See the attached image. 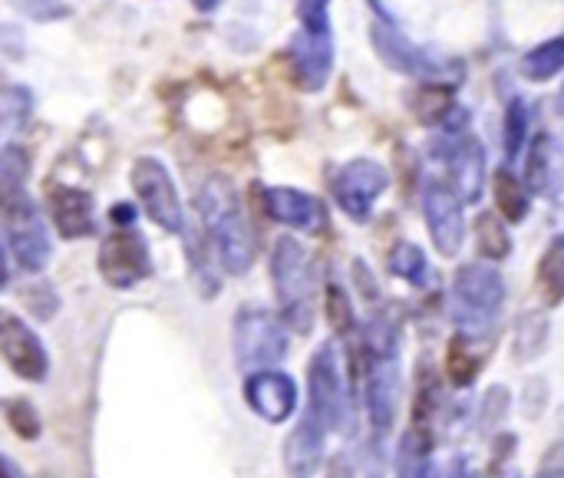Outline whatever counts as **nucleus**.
<instances>
[{"mask_svg":"<svg viewBox=\"0 0 564 478\" xmlns=\"http://www.w3.org/2000/svg\"><path fill=\"white\" fill-rule=\"evenodd\" d=\"M271 281H274V294L281 304V317L284 324H291L297 334H307L314 327V264H311V251L284 235L274 245L271 254Z\"/></svg>","mask_w":564,"mask_h":478,"instance_id":"obj_3","label":"nucleus"},{"mask_svg":"<svg viewBox=\"0 0 564 478\" xmlns=\"http://www.w3.org/2000/svg\"><path fill=\"white\" fill-rule=\"evenodd\" d=\"M288 330L284 324L264 311V307H241L231 324V354L238 370L261 373V370H278V363L288 357Z\"/></svg>","mask_w":564,"mask_h":478,"instance_id":"obj_5","label":"nucleus"},{"mask_svg":"<svg viewBox=\"0 0 564 478\" xmlns=\"http://www.w3.org/2000/svg\"><path fill=\"white\" fill-rule=\"evenodd\" d=\"M3 478H26V476H23V472H20V466L7 456V459H3Z\"/></svg>","mask_w":564,"mask_h":478,"instance_id":"obj_38","label":"nucleus"},{"mask_svg":"<svg viewBox=\"0 0 564 478\" xmlns=\"http://www.w3.org/2000/svg\"><path fill=\"white\" fill-rule=\"evenodd\" d=\"M307 413H314L330 433L350 436L357 430L347 377L334 344H324L307 367Z\"/></svg>","mask_w":564,"mask_h":478,"instance_id":"obj_4","label":"nucleus"},{"mask_svg":"<svg viewBox=\"0 0 564 478\" xmlns=\"http://www.w3.org/2000/svg\"><path fill=\"white\" fill-rule=\"evenodd\" d=\"M0 354L7 360V367L26 383H43L50 373V357H46L40 337L17 314L0 317Z\"/></svg>","mask_w":564,"mask_h":478,"instance_id":"obj_12","label":"nucleus"},{"mask_svg":"<svg viewBox=\"0 0 564 478\" xmlns=\"http://www.w3.org/2000/svg\"><path fill=\"white\" fill-rule=\"evenodd\" d=\"M330 66H334V43L330 33H311V30H297L291 36V73L294 83L307 93H317L327 86L330 79Z\"/></svg>","mask_w":564,"mask_h":478,"instance_id":"obj_17","label":"nucleus"},{"mask_svg":"<svg viewBox=\"0 0 564 478\" xmlns=\"http://www.w3.org/2000/svg\"><path fill=\"white\" fill-rule=\"evenodd\" d=\"M373 46L380 53V59L406 76H416L423 83H446L449 79V63L430 56L426 50H420L416 43H410L403 33H393L387 26H373Z\"/></svg>","mask_w":564,"mask_h":478,"instance_id":"obj_14","label":"nucleus"},{"mask_svg":"<svg viewBox=\"0 0 564 478\" xmlns=\"http://www.w3.org/2000/svg\"><path fill=\"white\" fill-rule=\"evenodd\" d=\"M440 159L449 169V185L463 202H479L482 198V182H486V152L476 135L466 129H446L443 142L436 145Z\"/></svg>","mask_w":564,"mask_h":478,"instance_id":"obj_10","label":"nucleus"},{"mask_svg":"<svg viewBox=\"0 0 564 478\" xmlns=\"http://www.w3.org/2000/svg\"><path fill=\"white\" fill-rule=\"evenodd\" d=\"M390 188V175L380 162L373 159H354L347 165H340V172L334 175V198L344 208L347 218L354 221H370L373 205L380 202V195Z\"/></svg>","mask_w":564,"mask_h":478,"instance_id":"obj_9","label":"nucleus"},{"mask_svg":"<svg viewBox=\"0 0 564 478\" xmlns=\"http://www.w3.org/2000/svg\"><path fill=\"white\" fill-rule=\"evenodd\" d=\"M245 403L254 416L278 426L288 423L297 410V383L284 370H261L245 380Z\"/></svg>","mask_w":564,"mask_h":478,"instance_id":"obj_13","label":"nucleus"},{"mask_svg":"<svg viewBox=\"0 0 564 478\" xmlns=\"http://www.w3.org/2000/svg\"><path fill=\"white\" fill-rule=\"evenodd\" d=\"M327 436H330V430L314 413H304L297 420V426L284 439V472H288V478H314L321 472L324 453H327Z\"/></svg>","mask_w":564,"mask_h":478,"instance_id":"obj_18","label":"nucleus"},{"mask_svg":"<svg viewBox=\"0 0 564 478\" xmlns=\"http://www.w3.org/2000/svg\"><path fill=\"white\" fill-rule=\"evenodd\" d=\"M99 274L116 291H132L152 274V254L135 228H119L99 245Z\"/></svg>","mask_w":564,"mask_h":478,"instance_id":"obj_8","label":"nucleus"},{"mask_svg":"<svg viewBox=\"0 0 564 478\" xmlns=\"http://www.w3.org/2000/svg\"><path fill=\"white\" fill-rule=\"evenodd\" d=\"M46 211L50 221L56 228L59 238L76 241L96 231V208H93V195L63 182H46Z\"/></svg>","mask_w":564,"mask_h":478,"instance_id":"obj_15","label":"nucleus"},{"mask_svg":"<svg viewBox=\"0 0 564 478\" xmlns=\"http://www.w3.org/2000/svg\"><path fill=\"white\" fill-rule=\"evenodd\" d=\"M3 410H7V420H10V426H13V433L20 439H36L40 436V416L26 400H7Z\"/></svg>","mask_w":564,"mask_h":478,"instance_id":"obj_30","label":"nucleus"},{"mask_svg":"<svg viewBox=\"0 0 564 478\" xmlns=\"http://www.w3.org/2000/svg\"><path fill=\"white\" fill-rule=\"evenodd\" d=\"M476 241H479V251H482L486 261H502L512 251V238H509L502 218L492 215V211L479 215V221H476Z\"/></svg>","mask_w":564,"mask_h":478,"instance_id":"obj_25","label":"nucleus"},{"mask_svg":"<svg viewBox=\"0 0 564 478\" xmlns=\"http://www.w3.org/2000/svg\"><path fill=\"white\" fill-rule=\"evenodd\" d=\"M502 304H506V281L496 264L473 261L456 271L449 287V314L463 337L469 340L486 337L496 327Z\"/></svg>","mask_w":564,"mask_h":478,"instance_id":"obj_2","label":"nucleus"},{"mask_svg":"<svg viewBox=\"0 0 564 478\" xmlns=\"http://www.w3.org/2000/svg\"><path fill=\"white\" fill-rule=\"evenodd\" d=\"M264 205H268V215L274 221L288 225L291 231H321L327 221L321 198H314L301 188H284V185L264 188Z\"/></svg>","mask_w":564,"mask_h":478,"instance_id":"obj_19","label":"nucleus"},{"mask_svg":"<svg viewBox=\"0 0 564 478\" xmlns=\"http://www.w3.org/2000/svg\"><path fill=\"white\" fill-rule=\"evenodd\" d=\"M529 106L525 99H512L509 109H506V119H502V135H506V155L509 159H519L522 145L529 142Z\"/></svg>","mask_w":564,"mask_h":478,"instance_id":"obj_26","label":"nucleus"},{"mask_svg":"<svg viewBox=\"0 0 564 478\" xmlns=\"http://www.w3.org/2000/svg\"><path fill=\"white\" fill-rule=\"evenodd\" d=\"M192 3H195L198 10H215V7H218V0H192Z\"/></svg>","mask_w":564,"mask_h":478,"instance_id":"obj_39","label":"nucleus"},{"mask_svg":"<svg viewBox=\"0 0 564 478\" xmlns=\"http://www.w3.org/2000/svg\"><path fill=\"white\" fill-rule=\"evenodd\" d=\"M327 478H357V466H354V459L350 456H337L334 463H330V472Z\"/></svg>","mask_w":564,"mask_h":478,"instance_id":"obj_34","label":"nucleus"},{"mask_svg":"<svg viewBox=\"0 0 564 478\" xmlns=\"http://www.w3.org/2000/svg\"><path fill=\"white\" fill-rule=\"evenodd\" d=\"M406 478H440V469H436V463L420 459V463H413V466H410Z\"/></svg>","mask_w":564,"mask_h":478,"instance_id":"obj_35","label":"nucleus"},{"mask_svg":"<svg viewBox=\"0 0 564 478\" xmlns=\"http://www.w3.org/2000/svg\"><path fill=\"white\" fill-rule=\"evenodd\" d=\"M297 20H301V26L311 30V33H330L327 0H301V3H297Z\"/></svg>","mask_w":564,"mask_h":478,"instance_id":"obj_31","label":"nucleus"},{"mask_svg":"<svg viewBox=\"0 0 564 478\" xmlns=\"http://www.w3.org/2000/svg\"><path fill=\"white\" fill-rule=\"evenodd\" d=\"M564 69V33L562 36H552L545 43H539L535 50L525 53L522 59V73L532 79V83H549L555 79Z\"/></svg>","mask_w":564,"mask_h":478,"instance_id":"obj_22","label":"nucleus"},{"mask_svg":"<svg viewBox=\"0 0 564 478\" xmlns=\"http://www.w3.org/2000/svg\"><path fill=\"white\" fill-rule=\"evenodd\" d=\"M112 218H116L119 225H126V228H132L129 221H135V211H132L129 205H116V208H112Z\"/></svg>","mask_w":564,"mask_h":478,"instance_id":"obj_36","label":"nucleus"},{"mask_svg":"<svg viewBox=\"0 0 564 478\" xmlns=\"http://www.w3.org/2000/svg\"><path fill=\"white\" fill-rule=\"evenodd\" d=\"M337 304H340V291H337V287H330V307H337ZM347 314H350V311L344 307V317L337 314V317H330V321H334L337 327H340V324H350V317H347Z\"/></svg>","mask_w":564,"mask_h":478,"instance_id":"obj_37","label":"nucleus"},{"mask_svg":"<svg viewBox=\"0 0 564 478\" xmlns=\"http://www.w3.org/2000/svg\"><path fill=\"white\" fill-rule=\"evenodd\" d=\"M198 215L208 231V241L215 245L218 264L228 274H248L254 268L258 248L254 231L248 225V215L241 208L238 188L225 175H212L198 192Z\"/></svg>","mask_w":564,"mask_h":478,"instance_id":"obj_1","label":"nucleus"},{"mask_svg":"<svg viewBox=\"0 0 564 478\" xmlns=\"http://www.w3.org/2000/svg\"><path fill=\"white\" fill-rule=\"evenodd\" d=\"M423 215H426V228H430V238H433L436 251L443 258L459 254V248L466 241V215H463V198L453 192V185L426 182Z\"/></svg>","mask_w":564,"mask_h":478,"instance_id":"obj_11","label":"nucleus"},{"mask_svg":"<svg viewBox=\"0 0 564 478\" xmlns=\"http://www.w3.org/2000/svg\"><path fill=\"white\" fill-rule=\"evenodd\" d=\"M400 410V367L397 354H370L367 370V413L377 433H387Z\"/></svg>","mask_w":564,"mask_h":478,"instance_id":"obj_16","label":"nucleus"},{"mask_svg":"<svg viewBox=\"0 0 564 478\" xmlns=\"http://www.w3.org/2000/svg\"><path fill=\"white\" fill-rule=\"evenodd\" d=\"M129 182H132V192L139 198V205L145 208V215L169 235H182L185 231V208H182V198L175 192V182L169 175V169L152 159V155H142L135 159L132 172H129Z\"/></svg>","mask_w":564,"mask_h":478,"instance_id":"obj_7","label":"nucleus"},{"mask_svg":"<svg viewBox=\"0 0 564 478\" xmlns=\"http://www.w3.org/2000/svg\"><path fill=\"white\" fill-rule=\"evenodd\" d=\"M390 274L413 284V287H430L433 284V264L426 258V251L413 241H400L393 251H390Z\"/></svg>","mask_w":564,"mask_h":478,"instance_id":"obj_20","label":"nucleus"},{"mask_svg":"<svg viewBox=\"0 0 564 478\" xmlns=\"http://www.w3.org/2000/svg\"><path fill=\"white\" fill-rule=\"evenodd\" d=\"M549 169H552V139L535 135V142L529 145V162H525V188L545 192L549 188Z\"/></svg>","mask_w":564,"mask_h":478,"instance_id":"obj_27","label":"nucleus"},{"mask_svg":"<svg viewBox=\"0 0 564 478\" xmlns=\"http://www.w3.org/2000/svg\"><path fill=\"white\" fill-rule=\"evenodd\" d=\"M446 367H449V377H453L456 387H469V383L476 380V373H479V357L469 354V337L459 334V337L453 340V347H449V354H446Z\"/></svg>","mask_w":564,"mask_h":478,"instance_id":"obj_28","label":"nucleus"},{"mask_svg":"<svg viewBox=\"0 0 564 478\" xmlns=\"http://www.w3.org/2000/svg\"><path fill=\"white\" fill-rule=\"evenodd\" d=\"M535 478H564V443L562 446H555V449L545 456V463H542V469L535 472Z\"/></svg>","mask_w":564,"mask_h":478,"instance_id":"obj_33","label":"nucleus"},{"mask_svg":"<svg viewBox=\"0 0 564 478\" xmlns=\"http://www.w3.org/2000/svg\"><path fill=\"white\" fill-rule=\"evenodd\" d=\"M3 241L7 254L23 268L26 274H36L50 261V235L40 218V208L30 202L26 192L3 195Z\"/></svg>","mask_w":564,"mask_h":478,"instance_id":"obj_6","label":"nucleus"},{"mask_svg":"<svg viewBox=\"0 0 564 478\" xmlns=\"http://www.w3.org/2000/svg\"><path fill=\"white\" fill-rule=\"evenodd\" d=\"M413 106H416V116L423 122H446L453 116V86L446 83H426L416 96H413Z\"/></svg>","mask_w":564,"mask_h":478,"instance_id":"obj_24","label":"nucleus"},{"mask_svg":"<svg viewBox=\"0 0 564 478\" xmlns=\"http://www.w3.org/2000/svg\"><path fill=\"white\" fill-rule=\"evenodd\" d=\"M539 291L549 307L564 304V235H558L539 261Z\"/></svg>","mask_w":564,"mask_h":478,"instance_id":"obj_21","label":"nucleus"},{"mask_svg":"<svg viewBox=\"0 0 564 478\" xmlns=\"http://www.w3.org/2000/svg\"><path fill=\"white\" fill-rule=\"evenodd\" d=\"M492 188H496V205H499L502 218L512 221V225L525 221V215H529V188H525V182H519L509 169H499Z\"/></svg>","mask_w":564,"mask_h":478,"instance_id":"obj_23","label":"nucleus"},{"mask_svg":"<svg viewBox=\"0 0 564 478\" xmlns=\"http://www.w3.org/2000/svg\"><path fill=\"white\" fill-rule=\"evenodd\" d=\"M30 175V159L23 149L17 145H7L3 155H0V182H3V195H17L23 192V182Z\"/></svg>","mask_w":564,"mask_h":478,"instance_id":"obj_29","label":"nucleus"},{"mask_svg":"<svg viewBox=\"0 0 564 478\" xmlns=\"http://www.w3.org/2000/svg\"><path fill=\"white\" fill-rule=\"evenodd\" d=\"M26 116H30V93L20 89V86H10L3 93V122H7V129H13Z\"/></svg>","mask_w":564,"mask_h":478,"instance_id":"obj_32","label":"nucleus"}]
</instances>
